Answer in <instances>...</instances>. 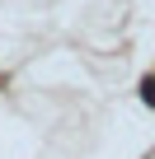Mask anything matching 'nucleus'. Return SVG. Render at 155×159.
<instances>
[{
  "mask_svg": "<svg viewBox=\"0 0 155 159\" xmlns=\"http://www.w3.org/2000/svg\"><path fill=\"white\" fill-rule=\"evenodd\" d=\"M141 103H146V108H155V75H146V80H141Z\"/></svg>",
  "mask_w": 155,
  "mask_h": 159,
  "instance_id": "nucleus-1",
  "label": "nucleus"
}]
</instances>
